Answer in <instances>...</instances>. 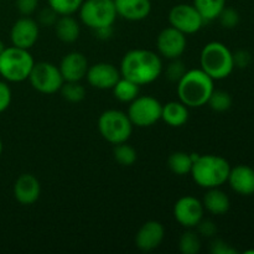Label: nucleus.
<instances>
[{"instance_id": "1", "label": "nucleus", "mask_w": 254, "mask_h": 254, "mask_svg": "<svg viewBox=\"0 0 254 254\" xmlns=\"http://www.w3.org/2000/svg\"><path fill=\"white\" fill-rule=\"evenodd\" d=\"M121 76L138 86H146L155 82L164 71L163 60L155 51L133 49L127 52L119 66Z\"/></svg>"}, {"instance_id": "2", "label": "nucleus", "mask_w": 254, "mask_h": 254, "mask_svg": "<svg viewBox=\"0 0 254 254\" xmlns=\"http://www.w3.org/2000/svg\"><path fill=\"white\" fill-rule=\"evenodd\" d=\"M176 84L179 101L189 108L206 106L215 91V81L201 68L188 69Z\"/></svg>"}, {"instance_id": "3", "label": "nucleus", "mask_w": 254, "mask_h": 254, "mask_svg": "<svg viewBox=\"0 0 254 254\" xmlns=\"http://www.w3.org/2000/svg\"><path fill=\"white\" fill-rule=\"evenodd\" d=\"M231 165L223 156L215 154L198 155L191 169V178L200 188L215 189L225 185L230 175Z\"/></svg>"}, {"instance_id": "4", "label": "nucleus", "mask_w": 254, "mask_h": 254, "mask_svg": "<svg viewBox=\"0 0 254 254\" xmlns=\"http://www.w3.org/2000/svg\"><path fill=\"white\" fill-rule=\"evenodd\" d=\"M200 68L205 71L213 81L227 78L236 68L233 52L222 42H208L201 50Z\"/></svg>"}, {"instance_id": "5", "label": "nucleus", "mask_w": 254, "mask_h": 254, "mask_svg": "<svg viewBox=\"0 0 254 254\" xmlns=\"http://www.w3.org/2000/svg\"><path fill=\"white\" fill-rule=\"evenodd\" d=\"M35 60L30 50L9 46L0 54V76L11 83H20L29 79Z\"/></svg>"}, {"instance_id": "6", "label": "nucleus", "mask_w": 254, "mask_h": 254, "mask_svg": "<svg viewBox=\"0 0 254 254\" xmlns=\"http://www.w3.org/2000/svg\"><path fill=\"white\" fill-rule=\"evenodd\" d=\"M102 138L112 145L126 143L133 133V124L128 114L119 109H107L99 116L97 122Z\"/></svg>"}, {"instance_id": "7", "label": "nucleus", "mask_w": 254, "mask_h": 254, "mask_svg": "<svg viewBox=\"0 0 254 254\" xmlns=\"http://www.w3.org/2000/svg\"><path fill=\"white\" fill-rule=\"evenodd\" d=\"M78 15L82 24L93 31L101 27L113 26L118 17L114 0H84Z\"/></svg>"}, {"instance_id": "8", "label": "nucleus", "mask_w": 254, "mask_h": 254, "mask_svg": "<svg viewBox=\"0 0 254 254\" xmlns=\"http://www.w3.org/2000/svg\"><path fill=\"white\" fill-rule=\"evenodd\" d=\"M163 104L153 96H138L128 106V114L133 127L149 128L161 121Z\"/></svg>"}, {"instance_id": "9", "label": "nucleus", "mask_w": 254, "mask_h": 254, "mask_svg": "<svg viewBox=\"0 0 254 254\" xmlns=\"http://www.w3.org/2000/svg\"><path fill=\"white\" fill-rule=\"evenodd\" d=\"M27 81L35 91L47 96L60 92L64 82L59 66L47 61L35 62Z\"/></svg>"}, {"instance_id": "10", "label": "nucleus", "mask_w": 254, "mask_h": 254, "mask_svg": "<svg viewBox=\"0 0 254 254\" xmlns=\"http://www.w3.org/2000/svg\"><path fill=\"white\" fill-rule=\"evenodd\" d=\"M168 19L170 26L175 27L186 36L198 32L206 24L197 9L192 4L185 2L174 5L169 11Z\"/></svg>"}, {"instance_id": "11", "label": "nucleus", "mask_w": 254, "mask_h": 254, "mask_svg": "<svg viewBox=\"0 0 254 254\" xmlns=\"http://www.w3.org/2000/svg\"><path fill=\"white\" fill-rule=\"evenodd\" d=\"M188 39L186 35L176 30L175 27L168 26L160 31L156 37V50L163 59L176 60L180 59L186 51Z\"/></svg>"}, {"instance_id": "12", "label": "nucleus", "mask_w": 254, "mask_h": 254, "mask_svg": "<svg viewBox=\"0 0 254 254\" xmlns=\"http://www.w3.org/2000/svg\"><path fill=\"white\" fill-rule=\"evenodd\" d=\"M174 218L184 228H196L205 215L202 201L195 196L186 195L179 198L174 205Z\"/></svg>"}, {"instance_id": "13", "label": "nucleus", "mask_w": 254, "mask_h": 254, "mask_svg": "<svg viewBox=\"0 0 254 254\" xmlns=\"http://www.w3.org/2000/svg\"><path fill=\"white\" fill-rule=\"evenodd\" d=\"M40 25L30 16H22L14 22L10 30V41L12 46L30 50L39 40Z\"/></svg>"}, {"instance_id": "14", "label": "nucleus", "mask_w": 254, "mask_h": 254, "mask_svg": "<svg viewBox=\"0 0 254 254\" xmlns=\"http://www.w3.org/2000/svg\"><path fill=\"white\" fill-rule=\"evenodd\" d=\"M121 71L113 64L98 62L88 67L86 78L91 87L96 89H112L121 78Z\"/></svg>"}, {"instance_id": "15", "label": "nucleus", "mask_w": 254, "mask_h": 254, "mask_svg": "<svg viewBox=\"0 0 254 254\" xmlns=\"http://www.w3.org/2000/svg\"><path fill=\"white\" fill-rule=\"evenodd\" d=\"M165 237V228L159 221H148L135 235V246L141 252H151L160 247Z\"/></svg>"}, {"instance_id": "16", "label": "nucleus", "mask_w": 254, "mask_h": 254, "mask_svg": "<svg viewBox=\"0 0 254 254\" xmlns=\"http://www.w3.org/2000/svg\"><path fill=\"white\" fill-rule=\"evenodd\" d=\"M88 60L82 52L72 51L62 57L59 64L64 82H81L88 71Z\"/></svg>"}, {"instance_id": "17", "label": "nucleus", "mask_w": 254, "mask_h": 254, "mask_svg": "<svg viewBox=\"0 0 254 254\" xmlns=\"http://www.w3.org/2000/svg\"><path fill=\"white\" fill-rule=\"evenodd\" d=\"M12 193L20 205H34L41 195V184L32 174H21L15 180Z\"/></svg>"}, {"instance_id": "18", "label": "nucleus", "mask_w": 254, "mask_h": 254, "mask_svg": "<svg viewBox=\"0 0 254 254\" xmlns=\"http://www.w3.org/2000/svg\"><path fill=\"white\" fill-rule=\"evenodd\" d=\"M117 15L128 21L145 20L151 12V0H114Z\"/></svg>"}, {"instance_id": "19", "label": "nucleus", "mask_w": 254, "mask_h": 254, "mask_svg": "<svg viewBox=\"0 0 254 254\" xmlns=\"http://www.w3.org/2000/svg\"><path fill=\"white\" fill-rule=\"evenodd\" d=\"M227 183L238 195L250 196L254 193V170L251 166L237 165L231 168Z\"/></svg>"}, {"instance_id": "20", "label": "nucleus", "mask_w": 254, "mask_h": 254, "mask_svg": "<svg viewBox=\"0 0 254 254\" xmlns=\"http://www.w3.org/2000/svg\"><path fill=\"white\" fill-rule=\"evenodd\" d=\"M189 107L180 101H171L163 104L161 109V121L171 128H180L189 121Z\"/></svg>"}, {"instance_id": "21", "label": "nucleus", "mask_w": 254, "mask_h": 254, "mask_svg": "<svg viewBox=\"0 0 254 254\" xmlns=\"http://www.w3.org/2000/svg\"><path fill=\"white\" fill-rule=\"evenodd\" d=\"M201 201H202L205 211L215 216L225 215V213L228 212L231 207L230 197L220 188L208 189Z\"/></svg>"}, {"instance_id": "22", "label": "nucleus", "mask_w": 254, "mask_h": 254, "mask_svg": "<svg viewBox=\"0 0 254 254\" xmlns=\"http://www.w3.org/2000/svg\"><path fill=\"white\" fill-rule=\"evenodd\" d=\"M54 27L57 39L64 44H73L81 35V26H79L77 19L73 17V15L59 16Z\"/></svg>"}, {"instance_id": "23", "label": "nucleus", "mask_w": 254, "mask_h": 254, "mask_svg": "<svg viewBox=\"0 0 254 254\" xmlns=\"http://www.w3.org/2000/svg\"><path fill=\"white\" fill-rule=\"evenodd\" d=\"M112 91H113V96L117 101L129 104L139 96L140 86L129 81V79L124 78V77H121L119 81L116 83V86L112 88Z\"/></svg>"}, {"instance_id": "24", "label": "nucleus", "mask_w": 254, "mask_h": 254, "mask_svg": "<svg viewBox=\"0 0 254 254\" xmlns=\"http://www.w3.org/2000/svg\"><path fill=\"white\" fill-rule=\"evenodd\" d=\"M192 5L197 9L205 22H210L218 19L226 7V0H193Z\"/></svg>"}, {"instance_id": "25", "label": "nucleus", "mask_w": 254, "mask_h": 254, "mask_svg": "<svg viewBox=\"0 0 254 254\" xmlns=\"http://www.w3.org/2000/svg\"><path fill=\"white\" fill-rule=\"evenodd\" d=\"M192 164L193 161L191 158V154L186 153V151H175V153L170 154V156L168 158L169 169H170L171 173L179 176L190 174Z\"/></svg>"}, {"instance_id": "26", "label": "nucleus", "mask_w": 254, "mask_h": 254, "mask_svg": "<svg viewBox=\"0 0 254 254\" xmlns=\"http://www.w3.org/2000/svg\"><path fill=\"white\" fill-rule=\"evenodd\" d=\"M201 250L200 235L195 228H186L179 238V251L183 254H196Z\"/></svg>"}, {"instance_id": "27", "label": "nucleus", "mask_w": 254, "mask_h": 254, "mask_svg": "<svg viewBox=\"0 0 254 254\" xmlns=\"http://www.w3.org/2000/svg\"><path fill=\"white\" fill-rule=\"evenodd\" d=\"M113 156L114 160L122 166L134 165V163H135L136 159H138L136 150L130 145V144H128V141L114 145Z\"/></svg>"}, {"instance_id": "28", "label": "nucleus", "mask_w": 254, "mask_h": 254, "mask_svg": "<svg viewBox=\"0 0 254 254\" xmlns=\"http://www.w3.org/2000/svg\"><path fill=\"white\" fill-rule=\"evenodd\" d=\"M60 93L69 103H79L86 98V88L79 82H64Z\"/></svg>"}, {"instance_id": "29", "label": "nucleus", "mask_w": 254, "mask_h": 254, "mask_svg": "<svg viewBox=\"0 0 254 254\" xmlns=\"http://www.w3.org/2000/svg\"><path fill=\"white\" fill-rule=\"evenodd\" d=\"M207 106L212 111L222 113V112L228 111L232 107V97L228 92L222 91V89H215L211 94L210 99H208Z\"/></svg>"}, {"instance_id": "30", "label": "nucleus", "mask_w": 254, "mask_h": 254, "mask_svg": "<svg viewBox=\"0 0 254 254\" xmlns=\"http://www.w3.org/2000/svg\"><path fill=\"white\" fill-rule=\"evenodd\" d=\"M84 0H47V4L57 15L64 16V15H73L78 12L82 2Z\"/></svg>"}, {"instance_id": "31", "label": "nucleus", "mask_w": 254, "mask_h": 254, "mask_svg": "<svg viewBox=\"0 0 254 254\" xmlns=\"http://www.w3.org/2000/svg\"><path fill=\"white\" fill-rule=\"evenodd\" d=\"M186 71H188V69H186L185 64H184L180 59L170 60V62H169V64L166 66V69H165L166 78H168L170 82L178 83V82L181 79V77L185 74Z\"/></svg>"}, {"instance_id": "32", "label": "nucleus", "mask_w": 254, "mask_h": 254, "mask_svg": "<svg viewBox=\"0 0 254 254\" xmlns=\"http://www.w3.org/2000/svg\"><path fill=\"white\" fill-rule=\"evenodd\" d=\"M240 14L236 9L233 7H227L222 10V12L218 16V20H220L221 25L226 29H235L238 24H240Z\"/></svg>"}, {"instance_id": "33", "label": "nucleus", "mask_w": 254, "mask_h": 254, "mask_svg": "<svg viewBox=\"0 0 254 254\" xmlns=\"http://www.w3.org/2000/svg\"><path fill=\"white\" fill-rule=\"evenodd\" d=\"M59 16L60 15H57L56 11H54L51 7L47 6L44 7L42 10H40L36 21L39 22V25H41V26H54V25L56 24Z\"/></svg>"}, {"instance_id": "34", "label": "nucleus", "mask_w": 254, "mask_h": 254, "mask_svg": "<svg viewBox=\"0 0 254 254\" xmlns=\"http://www.w3.org/2000/svg\"><path fill=\"white\" fill-rule=\"evenodd\" d=\"M12 92L6 81H0V113L6 111L11 104Z\"/></svg>"}, {"instance_id": "35", "label": "nucleus", "mask_w": 254, "mask_h": 254, "mask_svg": "<svg viewBox=\"0 0 254 254\" xmlns=\"http://www.w3.org/2000/svg\"><path fill=\"white\" fill-rule=\"evenodd\" d=\"M196 231H197L198 235L202 236V237L212 238L215 237L216 233H217V226H216V223L213 222V221L202 218V220L200 221V223L196 226Z\"/></svg>"}, {"instance_id": "36", "label": "nucleus", "mask_w": 254, "mask_h": 254, "mask_svg": "<svg viewBox=\"0 0 254 254\" xmlns=\"http://www.w3.org/2000/svg\"><path fill=\"white\" fill-rule=\"evenodd\" d=\"M210 252L212 254H236L237 251L221 238H215L210 245Z\"/></svg>"}, {"instance_id": "37", "label": "nucleus", "mask_w": 254, "mask_h": 254, "mask_svg": "<svg viewBox=\"0 0 254 254\" xmlns=\"http://www.w3.org/2000/svg\"><path fill=\"white\" fill-rule=\"evenodd\" d=\"M39 6V0H16V9L22 16H31Z\"/></svg>"}, {"instance_id": "38", "label": "nucleus", "mask_w": 254, "mask_h": 254, "mask_svg": "<svg viewBox=\"0 0 254 254\" xmlns=\"http://www.w3.org/2000/svg\"><path fill=\"white\" fill-rule=\"evenodd\" d=\"M233 62H235V67L246 68L252 62V55L246 50H238L237 52L233 54Z\"/></svg>"}, {"instance_id": "39", "label": "nucleus", "mask_w": 254, "mask_h": 254, "mask_svg": "<svg viewBox=\"0 0 254 254\" xmlns=\"http://www.w3.org/2000/svg\"><path fill=\"white\" fill-rule=\"evenodd\" d=\"M94 34H96L97 39L99 40H109L113 36V26H107V27H101V29L94 30Z\"/></svg>"}, {"instance_id": "40", "label": "nucleus", "mask_w": 254, "mask_h": 254, "mask_svg": "<svg viewBox=\"0 0 254 254\" xmlns=\"http://www.w3.org/2000/svg\"><path fill=\"white\" fill-rule=\"evenodd\" d=\"M5 49H6V46H5L4 41H2V40H0V54H1Z\"/></svg>"}, {"instance_id": "41", "label": "nucleus", "mask_w": 254, "mask_h": 254, "mask_svg": "<svg viewBox=\"0 0 254 254\" xmlns=\"http://www.w3.org/2000/svg\"><path fill=\"white\" fill-rule=\"evenodd\" d=\"M1 153H2V141L1 139H0V155H1Z\"/></svg>"}, {"instance_id": "42", "label": "nucleus", "mask_w": 254, "mask_h": 254, "mask_svg": "<svg viewBox=\"0 0 254 254\" xmlns=\"http://www.w3.org/2000/svg\"><path fill=\"white\" fill-rule=\"evenodd\" d=\"M246 254H250V253H254V251L253 250H251V251H246L245 252Z\"/></svg>"}]
</instances>
